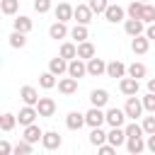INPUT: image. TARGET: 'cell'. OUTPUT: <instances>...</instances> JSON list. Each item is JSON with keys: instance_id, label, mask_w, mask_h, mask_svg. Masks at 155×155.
Listing matches in <instances>:
<instances>
[{"instance_id": "e575fe53", "label": "cell", "mask_w": 155, "mask_h": 155, "mask_svg": "<svg viewBox=\"0 0 155 155\" xmlns=\"http://www.w3.org/2000/svg\"><path fill=\"white\" fill-rule=\"evenodd\" d=\"M0 10H2V15H17V10H19V0H0Z\"/></svg>"}, {"instance_id": "7bdbcfd3", "label": "cell", "mask_w": 155, "mask_h": 155, "mask_svg": "<svg viewBox=\"0 0 155 155\" xmlns=\"http://www.w3.org/2000/svg\"><path fill=\"white\" fill-rule=\"evenodd\" d=\"M97 153H99V155H114V153H116V145H111V143L107 140V143L97 145Z\"/></svg>"}, {"instance_id": "ab89813d", "label": "cell", "mask_w": 155, "mask_h": 155, "mask_svg": "<svg viewBox=\"0 0 155 155\" xmlns=\"http://www.w3.org/2000/svg\"><path fill=\"white\" fill-rule=\"evenodd\" d=\"M143 99V107H145V111H150V114H155V92H148L145 97H140Z\"/></svg>"}, {"instance_id": "d6a6232c", "label": "cell", "mask_w": 155, "mask_h": 155, "mask_svg": "<svg viewBox=\"0 0 155 155\" xmlns=\"http://www.w3.org/2000/svg\"><path fill=\"white\" fill-rule=\"evenodd\" d=\"M145 73H148V68H145L143 63H138V61H133V63L128 65V75H131V78H136V80L145 78Z\"/></svg>"}, {"instance_id": "3957f363", "label": "cell", "mask_w": 155, "mask_h": 155, "mask_svg": "<svg viewBox=\"0 0 155 155\" xmlns=\"http://www.w3.org/2000/svg\"><path fill=\"white\" fill-rule=\"evenodd\" d=\"M124 17H126V10H124L119 2H109V7L104 10V19L111 22V24H116V22H126Z\"/></svg>"}, {"instance_id": "277c9868", "label": "cell", "mask_w": 155, "mask_h": 155, "mask_svg": "<svg viewBox=\"0 0 155 155\" xmlns=\"http://www.w3.org/2000/svg\"><path fill=\"white\" fill-rule=\"evenodd\" d=\"M119 90H121V94L131 97V94H138L140 85H138V80H136V78H131V75H124V78L119 80Z\"/></svg>"}, {"instance_id": "ee69618b", "label": "cell", "mask_w": 155, "mask_h": 155, "mask_svg": "<svg viewBox=\"0 0 155 155\" xmlns=\"http://www.w3.org/2000/svg\"><path fill=\"white\" fill-rule=\"evenodd\" d=\"M12 150H15V148H12L7 140H0V155H10Z\"/></svg>"}, {"instance_id": "7a4b0ae2", "label": "cell", "mask_w": 155, "mask_h": 155, "mask_svg": "<svg viewBox=\"0 0 155 155\" xmlns=\"http://www.w3.org/2000/svg\"><path fill=\"white\" fill-rule=\"evenodd\" d=\"M85 121L90 128H97V126L107 124V111H102V107H90V111L85 114Z\"/></svg>"}, {"instance_id": "7402d4cb", "label": "cell", "mask_w": 155, "mask_h": 155, "mask_svg": "<svg viewBox=\"0 0 155 155\" xmlns=\"http://www.w3.org/2000/svg\"><path fill=\"white\" fill-rule=\"evenodd\" d=\"M85 124H87V121H85V114H80V111H70V114L65 116V126H68L70 131H80Z\"/></svg>"}, {"instance_id": "5bb4252c", "label": "cell", "mask_w": 155, "mask_h": 155, "mask_svg": "<svg viewBox=\"0 0 155 155\" xmlns=\"http://www.w3.org/2000/svg\"><path fill=\"white\" fill-rule=\"evenodd\" d=\"M126 119H128V116H126L124 109H116V107L107 109V124H109V126H124Z\"/></svg>"}, {"instance_id": "cb8c5ba5", "label": "cell", "mask_w": 155, "mask_h": 155, "mask_svg": "<svg viewBox=\"0 0 155 155\" xmlns=\"http://www.w3.org/2000/svg\"><path fill=\"white\" fill-rule=\"evenodd\" d=\"M107 102H109V92L107 90H92L90 92V104L92 107H107Z\"/></svg>"}, {"instance_id": "c3c4849f", "label": "cell", "mask_w": 155, "mask_h": 155, "mask_svg": "<svg viewBox=\"0 0 155 155\" xmlns=\"http://www.w3.org/2000/svg\"><path fill=\"white\" fill-rule=\"evenodd\" d=\"M140 2H150V0H140Z\"/></svg>"}, {"instance_id": "4fadbf2b", "label": "cell", "mask_w": 155, "mask_h": 155, "mask_svg": "<svg viewBox=\"0 0 155 155\" xmlns=\"http://www.w3.org/2000/svg\"><path fill=\"white\" fill-rule=\"evenodd\" d=\"M58 92L61 94H75L78 92V78H73V75H68V78H61L58 80Z\"/></svg>"}, {"instance_id": "681fc988", "label": "cell", "mask_w": 155, "mask_h": 155, "mask_svg": "<svg viewBox=\"0 0 155 155\" xmlns=\"http://www.w3.org/2000/svg\"><path fill=\"white\" fill-rule=\"evenodd\" d=\"M111 2H116V0H111Z\"/></svg>"}, {"instance_id": "b9f144b4", "label": "cell", "mask_w": 155, "mask_h": 155, "mask_svg": "<svg viewBox=\"0 0 155 155\" xmlns=\"http://www.w3.org/2000/svg\"><path fill=\"white\" fill-rule=\"evenodd\" d=\"M143 131H145V136L155 133V114H153V116H145V119H143Z\"/></svg>"}, {"instance_id": "f907efd6", "label": "cell", "mask_w": 155, "mask_h": 155, "mask_svg": "<svg viewBox=\"0 0 155 155\" xmlns=\"http://www.w3.org/2000/svg\"><path fill=\"white\" fill-rule=\"evenodd\" d=\"M128 2H131V0H128Z\"/></svg>"}, {"instance_id": "ffe728a7", "label": "cell", "mask_w": 155, "mask_h": 155, "mask_svg": "<svg viewBox=\"0 0 155 155\" xmlns=\"http://www.w3.org/2000/svg\"><path fill=\"white\" fill-rule=\"evenodd\" d=\"M53 15H56V19H61V22H70L73 15H75V7L68 5V2H58V7L53 10Z\"/></svg>"}, {"instance_id": "e0dca14e", "label": "cell", "mask_w": 155, "mask_h": 155, "mask_svg": "<svg viewBox=\"0 0 155 155\" xmlns=\"http://www.w3.org/2000/svg\"><path fill=\"white\" fill-rule=\"evenodd\" d=\"M124 75H128V68H126L121 61H111V63H107V78H114V80L119 78V80H121Z\"/></svg>"}, {"instance_id": "f6af8a7d", "label": "cell", "mask_w": 155, "mask_h": 155, "mask_svg": "<svg viewBox=\"0 0 155 155\" xmlns=\"http://www.w3.org/2000/svg\"><path fill=\"white\" fill-rule=\"evenodd\" d=\"M145 145H148V150H150V153H155V133H150V136H148Z\"/></svg>"}, {"instance_id": "44dd1931", "label": "cell", "mask_w": 155, "mask_h": 155, "mask_svg": "<svg viewBox=\"0 0 155 155\" xmlns=\"http://www.w3.org/2000/svg\"><path fill=\"white\" fill-rule=\"evenodd\" d=\"M68 63H70V61H65L63 56H56V58H51V61H48V70H51L53 75H58V78H61L63 73H68Z\"/></svg>"}, {"instance_id": "4dcf8cb0", "label": "cell", "mask_w": 155, "mask_h": 155, "mask_svg": "<svg viewBox=\"0 0 155 155\" xmlns=\"http://www.w3.org/2000/svg\"><path fill=\"white\" fill-rule=\"evenodd\" d=\"M143 7H145V2H140V0H131V2H128V7H126V15H128V17H136V19H140V15H143Z\"/></svg>"}, {"instance_id": "ac0fdd59", "label": "cell", "mask_w": 155, "mask_h": 155, "mask_svg": "<svg viewBox=\"0 0 155 155\" xmlns=\"http://www.w3.org/2000/svg\"><path fill=\"white\" fill-rule=\"evenodd\" d=\"M19 97H22V102L24 104H31V107H36L39 104V92H36V87H31V85H24L22 90H19Z\"/></svg>"}, {"instance_id": "484cf974", "label": "cell", "mask_w": 155, "mask_h": 155, "mask_svg": "<svg viewBox=\"0 0 155 155\" xmlns=\"http://www.w3.org/2000/svg\"><path fill=\"white\" fill-rule=\"evenodd\" d=\"M58 56H63L65 61H73V58H78V44H73V41H63V44H61V51H58Z\"/></svg>"}, {"instance_id": "83f0119b", "label": "cell", "mask_w": 155, "mask_h": 155, "mask_svg": "<svg viewBox=\"0 0 155 155\" xmlns=\"http://www.w3.org/2000/svg\"><path fill=\"white\" fill-rule=\"evenodd\" d=\"M56 78H58V75H53L51 70H46V73H41V75H39V85H41L44 90H53V87L58 85V80H56Z\"/></svg>"}, {"instance_id": "52a82bcc", "label": "cell", "mask_w": 155, "mask_h": 155, "mask_svg": "<svg viewBox=\"0 0 155 155\" xmlns=\"http://www.w3.org/2000/svg\"><path fill=\"white\" fill-rule=\"evenodd\" d=\"M126 128L124 126H111V131L107 133V140L111 143V145H116V148H121V145H126Z\"/></svg>"}, {"instance_id": "8992f818", "label": "cell", "mask_w": 155, "mask_h": 155, "mask_svg": "<svg viewBox=\"0 0 155 155\" xmlns=\"http://www.w3.org/2000/svg\"><path fill=\"white\" fill-rule=\"evenodd\" d=\"M124 31L133 39V36H138V34L145 31V22H143V19H136V17H128V19L124 22Z\"/></svg>"}, {"instance_id": "5b68a950", "label": "cell", "mask_w": 155, "mask_h": 155, "mask_svg": "<svg viewBox=\"0 0 155 155\" xmlns=\"http://www.w3.org/2000/svg\"><path fill=\"white\" fill-rule=\"evenodd\" d=\"M36 116H39V109H36V107H31V104H24V107L19 109V114H17L19 126H29V124H34V121H36Z\"/></svg>"}, {"instance_id": "1f68e13d", "label": "cell", "mask_w": 155, "mask_h": 155, "mask_svg": "<svg viewBox=\"0 0 155 155\" xmlns=\"http://www.w3.org/2000/svg\"><path fill=\"white\" fill-rule=\"evenodd\" d=\"M31 27H34V24H31V19H29L27 15H19V17L15 19V29H17V31L29 34V31H31Z\"/></svg>"}, {"instance_id": "6da1fadb", "label": "cell", "mask_w": 155, "mask_h": 155, "mask_svg": "<svg viewBox=\"0 0 155 155\" xmlns=\"http://www.w3.org/2000/svg\"><path fill=\"white\" fill-rule=\"evenodd\" d=\"M124 111H126V116L131 119V121H136L143 111H145V107H143V99H138L136 94H131L128 99H126V104H124Z\"/></svg>"}, {"instance_id": "2e32d148", "label": "cell", "mask_w": 155, "mask_h": 155, "mask_svg": "<svg viewBox=\"0 0 155 155\" xmlns=\"http://www.w3.org/2000/svg\"><path fill=\"white\" fill-rule=\"evenodd\" d=\"M107 73V63L102 61V58H90L87 61V75H92V78H99V75H104Z\"/></svg>"}, {"instance_id": "f546056e", "label": "cell", "mask_w": 155, "mask_h": 155, "mask_svg": "<svg viewBox=\"0 0 155 155\" xmlns=\"http://www.w3.org/2000/svg\"><path fill=\"white\" fill-rule=\"evenodd\" d=\"M17 121H19V119H17L15 114H10V111H5V114L0 116V128H2L5 133H10V131L15 128V124H17Z\"/></svg>"}, {"instance_id": "ba28073f", "label": "cell", "mask_w": 155, "mask_h": 155, "mask_svg": "<svg viewBox=\"0 0 155 155\" xmlns=\"http://www.w3.org/2000/svg\"><path fill=\"white\" fill-rule=\"evenodd\" d=\"M61 143H63V138H61V133H58V131H44L41 145H44L46 150H58V148H61Z\"/></svg>"}, {"instance_id": "30bf717a", "label": "cell", "mask_w": 155, "mask_h": 155, "mask_svg": "<svg viewBox=\"0 0 155 155\" xmlns=\"http://www.w3.org/2000/svg\"><path fill=\"white\" fill-rule=\"evenodd\" d=\"M68 75H73V78H85L87 75V61H82V58H73L70 63H68Z\"/></svg>"}, {"instance_id": "bcb514c9", "label": "cell", "mask_w": 155, "mask_h": 155, "mask_svg": "<svg viewBox=\"0 0 155 155\" xmlns=\"http://www.w3.org/2000/svg\"><path fill=\"white\" fill-rule=\"evenodd\" d=\"M145 36H148L150 41L155 39V22H153V24H148V29H145Z\"/></svg>"}, {"instance_id": "4316f807", "label": "cell", "mask_w": 155, "mask_h": 155, "mask_svg": "<svg viewBox=\"0 0 155 155\" xmlns=\"http://www.w3.org/2000/svg\"><path fill=\"white\" fill-rule=\"evenodd\" d=\"M70 39H75L78 44H80V41H87V39H90L87 24H78V22H75V27L70 29Z\"/></svg>"}, {"instance_id": "d6986e66", "label": "cell", "mask_w": 155, "mask_h": 155, "mask_svg": "<svg viewBox=\"0 0 155 155\" xmlns=\"http://www.w3.org/2000/svg\"><path fill=\"white\" fill-rule=\"evenodd\" d=\"M36 109H39V116L51 119V116L56 114V102H53L51 97H41V99H39V104H36Z\"/></svg>"}, {"instance_id": "f35d334b", "label": "cell", "mask_w": 155, "mask_h": 155, "mask_svg": "<svg viewBox=\"0 0 155 155\" xmlns=\"http://www.w3.org/2000/svg\"><path fill=\"white\" fill-rule=\"evenodd\" d=\"M87 5L92 7V12H94V15H104V10L109 7V0H90Z\"/></svg>"}, {"instance_id": "7dc6e473", "label": "cell", "mask_w": 155, "mask_h": 155, "mask_svg": "<svg viewBox=\"0 0 155 155\" xmlns=\"http://www.w3.org/2000/svg\"><path fill=\"white\" fill-rule=\"evenodd\" d=\"M148 92H155V78L148 80Z\"/></svg>"}, {"instance_id": "d4e9b609", "label": "cell", "mask_w": 155, "mask_h": 155, "mask_svg": "<svg viewBox=\"0 0 155 155\" xmlns=\"http://www.w3.org/2000/svg\"><path fill=\"white\" fill-rule=\"evenodd\" d=\"M24 140H29V143H39L41 138H44V131L36 126V124H29V126H24V136H22Z\"/></svg>"}, {"instance_id": "603a6c76", "label": "cell", "mask_w": 155, "mask_h": 155, "mask_svg": "<svg viewBox=\"0 0 155 155\" xmlns=\"http://www.w3.org/2000/svg\"><path fill=\"white\" fill-rule=\"evenodd\" d=\"M94 56H97V48H94L92 41H80V44H78V58L90 61V58H94Z\"/></svg>"}, {"instance_id": "8fae6325", "label": "cell", "mask_w": 155, "mask_h": 155, "mask_svg": "<svg viewBox=\"0 0 155 155\" xmlns=\"http://www.w3.org/2000/svg\"><path fill=\"white\" fill-rule=\"evenodd\" d=\"M92 17H94V12H92V7H90V5H78V7H75L73 19H75L78 24H90V22H92Z\"/></svg>"}, {"instance_id": "9a60e30c", "label": "cell", "mask_w": 155, "mask_h": 155, "mask_svg": "<svg viewBox=\"0 0 155 155\" xmlns=\"http://www.w3.org/2000/svg\"><path fill=\"white\" fill-rule=\"evenodd\" d=\"M126 150H128L131 155H138V153L148 150V145H145L143 136H128V138H126Z\"/></svg>"}, {"instance_id": "8d00e7d4", "label": "cell", "mask_w": 155, "mask_h": 155, "mask_svg": "<svg viewBox=\"0 0 155 155\" xmlns=\"http://www.w3.org/2000/svg\"><path fill=\"white\" fill-rule=\"evenodd\" d=\"M140 19H143L145 24H153V22H155V5L145 2V7H143V15H140Z\"/></svg>"}, {"instance_id": "60d3db41", "label": "cell", "mask_w": 155, "mask_h": 155, "mask_svg": "<svg viewBox=\"0 0 155 155\" xmlns=\"http://www.w3.org/2000/svg\"><path fill=\"white\" fill-rule=\"evenodd\" d=\"M34 10H36L39 15H46V12L51 10V0H34Z\"/></svg>"}, {"instance_id": "836d02e7", "label": "cell", "mask_w": 155, "mask_h": 155, "mask_svg": "<svg viewBox=\"0 0 155 155\" xmlns=\"http://www.w3.org/2000/svg\"><path fill=\"white\" fill-rule=\"evenodd\" d=\"M90 143L97 148V145H102V143H107V133L102 131V126H97V128H92L90 131Z\"/></svg>"}, {"instance_id": "7c38bea8", "label": "cell", "mask_w": 155, "mask_h": 155, "mask_svg": "<svg viewBox=\"0 0 155 155\" xmlns=\"http://www.w3.org/2000/svg\"><path fill=\"white\" fill-rule=\"evenodd\" d=\"M68 34H70V29H68V22H61V19H56V22L48 27V36H51V39H56V41H58V39H65Z\"/></svg>"}, {"instance_id": "74e56055", "label": "cell", "mask_w": 155, "mask_h": 155, "mask_svg": "<svg viewBox=\"0 0 155 155\" xmlns=\"http://www.w3.org/2000/svg\"><path fill=\"white\" fill-rule=\"evenodd\" d=\"M124 128H126V136H145V131H143V124H136V121H131V124H126Z\"/></svg>"}, {"instance_id": "d590c367", "label": "cell", "mask_w": 155, "mask_h": 155, "mask_svg": "<svg viewBox=\"0 0 155 155\" xmlns=\"http://www.w3.org/2000/svg\"><path fill=\"white\" fill-rule=\"evenodd\" d=\"M31 145H34V143H29V140H24V138H22V140L15 145V150H12V153H15V155H31Z\"/></svg>"}, {"instance_id": "9c48e42d", "label": "cell", "mask_w": 155, "mask_h": 155, "mask_svg": "<svg viewBox=\"0 0 155 155\" xmlns=\"http://www.w3.org/2000/svg\"><path fill=\"white\" fill-rule=\"evenodd\" d=\"M148 48H150V39H148L145 34H138V36H133V39H131V51H133L136 56L148 53Z\"/></svg>"}, {"instance_id": "f1b7e54d", "label": "cell", "mask_w": 155, "mask_h": 155, "mask_svg": "<svg viewBox=\"0 0 155 155\" xmlns=\"http://www.w3.org/2000/svg\"><path fill=\"white\" fill-rule=\"evenodd\" d=\"M7 39H10V46H12V48H24V46H27V34H24V31H17V29H15Z\"/></svg>"}]
</instances>
